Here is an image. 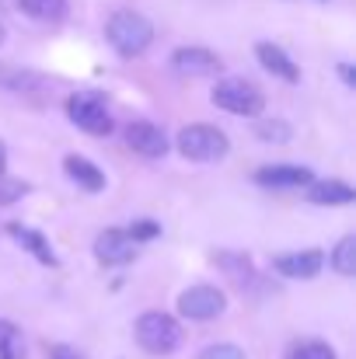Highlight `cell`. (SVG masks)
<instances>
[{"instance_id":"16","label":"cell","mask_w":356,"mask_h":359,"mask_svg":"<svg viewBox=\"0 0 356 359\" xmlns=\"http://www.w3.org/2000/svg\"><path fill=\"white\" fill-rule=\"evenodd\" d=\"M353 199V185H346L343 178H315L308 185V203L311 206H350Z\"/></svg>"},{"instance_id":"25","label":"cell","mask_w":356,"mask_h":359,"mask_svg":"<svg viewBox=\"0 0 356 359\" xmlns=\"http://www.w3.org/2000/svg\"><path fill=\"white\" fill-rule=\"evenodd\" d=\"M199 359H248L244 356V349L235 346V342H213V346H206Z\"/></svg>"},{"instance_id":"29","label":"cell","mask_w":356,"mask_h":359,"mask_svg":"<svg viewBox=\"0 0 356 359\" xmlns=\"http://www.w3.org/2000/svg\"><path fill=\"white\" fill-rule=\"evenodd\" d=\"M0 46H4V25H0Z\"/></svg>"},{"instance_id":"23","label":"cell","mask_w":356,"mask_h":359,"mask_svg":"<svg viewBox=\"0 0 356 359\" xmlns=\"http://www.w3.org/2000/svg\"><path fill=\"white\" fill-rule=\"evenodd\" d=\"M122 231H126V238L133 241V244H143V241L161 238V224H157V220H133V224L122 227Z\"/></svg>"},{"instance_id":"8","label":"cell","mask_w":356,"mask_h":359,"mask_svg":"<svg viewBox=\"0 0 356 359\" xmlns=\"http://www.w3.org/2000/svg\"><path fill=\"white\" fill-rule=\"evenodd\" d=\"M220 56L206 46H178L171 53V70L178 77H189V81H199V77H217L220 74Z\"/></svg>"},{"instance_id":"22","label":"cell","mask_w":356,"mask_h":359,"mask_svg":"<svg viewBox=\"0 0 356 359\" xmlns=\"http://www.w3.org/2000/svg\"><path fill=\"white\" fill-rule=\"evenodd\" d=\"M0 359H25V339L14 321L0 318Z\"/></svg>"},{"instance_id":"14","label":"cell","mask_w":356,"mask_h":359,"mask_svg":"<svg viewBox=\"0 0 356 359\" xmlns=\"http://www.w3.org/2000/svg\"><path fill=\"white\" fill-rule=\"evenodd\" d=\"M7 234L14 244H21L39 265H60V258H56V251H53V244L46 241L42 231H35V227H28V224H7Z\"/></svg>"},{"instance_id":"11","label":"cell","mask_w":356,"mask_h":359,"mask_svg":"<svg viewBox=\"0 0 356 359\" xmlns=\"http://www.w3.org/2000/svg\"><path fill=\"white\" fill-rule=\"evenodd\" d=\"M95 258L105 265V269H116V265H129L136 258V244L126 238L122 227H105L98 238H95Z\"/></svg>"},{"instance_id":"26","label":"cell","mask_w":356,"mask_h":359,"mask_svg":"<svg viewBox=\"0 0 356 359\" xmlns=\"http://www.w3.org/2000/svg\"><path fill=\"white\" fill-rule=\"evenodd\" d=\"M49 359H84V356H81L77 349H70V346H63V342H60V346H53V349H49Z\"/></svg>"},{"instance_id":"28","label":"cell","mask_w":356,"mask_h":359,"mask_svg":"<svg viewBox=\"0 0 356 359\" xmlns=\"http://www.w3.org/2000/svg\"><path fill=\"white\" fill-rule=\"evenodd\" d=\"M7 175V147H4V140H0V178Z\"/></svg>"},{"instance_id":"18","label":"cell","mask_w":356,"mask_h":359,"mask_svg":"<svg viewBox=\"0 0 356 359\" xmlns=\"http://www.w3.org/2000/svg\"><path fill=\"white\" fill-rule=\"evenodd\" d=\"M18 7H21V14H28L32 21H42V25H60L70 14L67 0H18Z\"/></svg>"},{"instance_id":"10","label":"cell","mask_w":356,"mask_h":359,"mask_svg":"<svg viewBox=\"0 0 356 359\" xmlns=\"http://www.w3.org/2000/svg\"><path fill=\"white\" fill-rule=\"evenodd\" d=\"M251 178L262 189H308L315 182V171L304 164H262Z\"/></svg>"},{"instance_id":"19","label":"cell","mask_w":356,"mask_h":359,"mask_svg":"<svg viewBox=\"0 0 356 359\" xmlns=\"http://www.w3.org/2000/svg\"><path fill=\"white\" fill-rule=\"evenodd\" d=\"M329 265H332V272H339L343 279L356 276V238L353 234L336 241V248L329 251Z\"/></svg>"},{"instance_id":"27","label":"cell","mask_w":356,"mask_h":359,"mask_svg":"<svg viewBox=\"0 0 356 359\" xmlns=\"http://www.w3.org/2000/svg\"><path fill=\"white\" fill-rule=\"evenodd\" d=\"M339 77H343V84H346V88H353V84H356L353 63H339Z\"/></svg>"},{"instance_id":"15","label":"cell","mask_w":356,"mask_h":359,"mask_svg":"<svg viewBox=\"0 0 356 359\" xmlns=\"http://www.w3.org/2000/svg\"><path fill=\"white\" fill-rule=\"evenodd\" d=\"M63 171H67V178H70L77 189H84V192H91V196L105 189V171H102L95 161L81 157V154H67V157H63Z\"/></svg>"},{"instance_id":"12","label":"cell","mask_w":356,"mask_h":359,"mask_svg":"<svg viewBox=\"0 0 356 359\" xmlns=\"http://www.w3.org/2000/svg\"><path fill=\"white\" fill-rule=\"evenodd\" d=\"M255 60L262 63V70L265 74H272V77H279V81H286V84H297L301 81V67L290 60V53L283 49V46H276V42H258L255 46Z\"/></svg>"},{"instance_id":"20","label":"cell","mask_w":356,"mask_h":359,"mask_svg":"<svg viewBox=\"0 0 356 359\" xmlns=\"http://www.w3.org/2000/svg\"><path fill=\"white\" fill-rule=\"evenodd\" d=\"M255 136L258 140H265V143H290V136H294V129H290V122L279 119V116H258L255 119Z\"/></svg>"},{"instance_id":"21","label":"cell","mask_w":356,"mask_h":359,"mask_svg":"<svg viewBox=\"0 0 356 359\" xmlns=\"http://www.w3.org/2000/svg\"><path fill=\"white\" fill-rule=\"evenodd\" d=\"M283 359H339V356H336V349H332L329 342H322V339H301V342H294V346L286 349Z\"/></svg>"},{"instance_id":"24","label":"cell","mask_w":356,"mask_h":359,"mask_svg":"<svg viewBox=\"0 0 356 359\" xmlns=\"http://www.w3.org/2000/svg\"><path fill=\"white\" fill-rule=\"evenodd\" d=\"M21 196H28V185L11 178V175H4L0 178V206H14V203H21Z\"/></svg>"},{"instance_id":"9","label":"cell","mask_w":356,"mask_h":359,"mask_svg":"<svg viewBox=\"0 0 356 359\" xmlns=\"http://www.w3.org/2000/svg\"><path fill=\"white\" fill-rule=\"evenodd\" d=\"M272 272H279L283 279H315L325 269V251L322 248H301V251H283L272 255Z\"/></svg>"},{"instance_id":"4","label":"cell","mask_w":356,"mask_h":359,"mask_svg":"<svg viewBox=\"0 0 356 359\" xmlns=\"http://www.w3.org/2000/svg\"><path fill=\"white\" fill-rule=\"evenodd\" d=\"M210 102L217 109L231 112V116H244V119H258L262 109H265V95L251 81H244V77H224V81H217L213 91H210Z\"/></svg>"},{"instance_id":"13","label":"cell","mask_w":356,"mask_h":359,"mask_svg":"<svg viewBox=\"0 0 356 359\" xmlns=\"http://www.w3.org/2000/svg\"><path fill=\"white\" fill-rule=\"evenodd\" d=\"M0 88L11 91V95H25V98H32V95H49V81H46L42 74L21 70V67H14V63H0Z\"/></svg>"},{"instance_id":"5","label":"cell","mask_w":356,"mask_h":359,"mask_svg":"<svg viewBox=\"0 0 356 359\" xmlns=\"http://www.w3.org/2000/svg\"><path fill=\"white\" fill-rule=\"evenodd\" d=\"M67 116H70V122H74L81 133H88V136H109L112 126H116L102 91H74V95L67 98Z\"/></svg>"},{"instance_id":"1","label":"cell","mask_w":356,"mask_h":359,"mask_svg":"<svg viewBox=\"0 0 356 359\" xmlns=\"http://www.w3.org/2000/svg\"><path fill=\"white\" fill-rule=\"evenodd\" d=\"M105 39L122 60H136L154 46V25L133 7H119L105 21Z\"/></svg>"},{"instance_id":"3","label":"cell","mask_w":356,"mask_h":359,"mask_svg":"<svg viewBox=\"0 0 356 359\" xmlns=\"http://www.w3.org/2000/svg\"><path fill=\"white\" fill-rule=\"evenodd\" d=\"M175 147L185 161H196V164H213V161H224L228 150H231V140L224 129L217 126H206V122H192V126H182L178 136H175Z\"/></svg>"},{"instance_id":"7","label":"cell","mask_w":356,"mask_h":359,"mask_svg":"<svg viewBox=\"0 0 356 359\" xmlns=\"http://www.w3.org/2000/svg\"><path fill=\"white\" fill-rule=\"evenodd\" d=\"M122 140L136 157H147V161H157L168 154V133L150 119H129L122 129Z\"/></svg>"},{"instance_id":"2","label":"cell","mask_w":356,"mask_h":359,"mask_svg":"<svg viewBox=\"0 0 356 359\" xmlns=\"http://www.w3.org/2000/svg\"><path fill=\"white\" fill-rule=\"evenodd\" d=\"M133 335H136V346L147 356H171L185 342V332H182L178 318H171L164 311H143L133 325Z\"/></svg>"},{"instance_id":"6","label":"cell","mask_w":356,"mask_h":359,"mask_svg":"<svg viewBox=\"0 0 356 359\" xmlns=\"http://www.w3.org/2000/svg\"><path fill=\"white\" fill-rule=\"evenodd\" d=\"M175 307H178V314L185 321H213V318H220L228 311V293L220 286L196 283V286H189V290L178 293Z\"/></svg>"},{"instance_id":"17","label":"cell","mask_w":356,"mask_h":359,"mask_svg":"<svg viewBox=\"0 0 356 359\" xmlns=\"http://www.w3.org/2000/svg\"><path fill=\"white\" fill-rule=\"evenodd\" d=\"M213 262L241 286V293H251L255 286H262V276L251 269L248 255H235V251H213Z\"/></svg>"}]
</instances>
